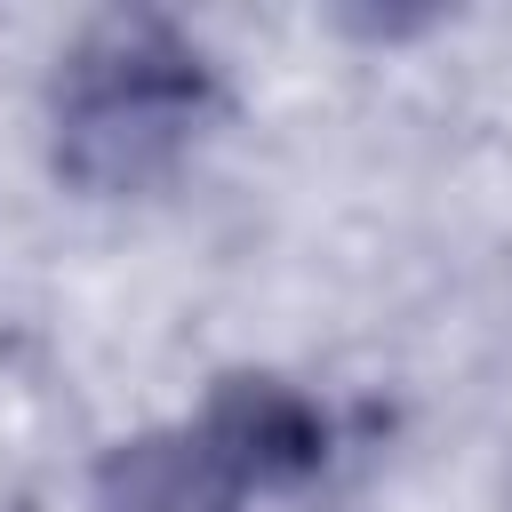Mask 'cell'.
<instances>
[{
  "mask_svg": "<svg viewBox=\"0 0 512 512\" xmlns=\"http://www.w3.org/2000/svg\"><path fill=\"white\" fill-rule=\"evenodd\" d=\"M200 56L152 24V16H112L96 24L72 64H64V88H56V160L64 176H80L88 192H136L152 184L192 120H200Z\"/></svg>",
  "mask_w": 512,
  "mask_h": 512,
  "instance_id": "cell-1",
  "label": "cell"
},
{
  "mask_svg": "<svg viewBox=\"0 0 512 512\" xmlns=\"http://www.w3.org/2000/svg\"><path fill=\"white\" fill-rule=\"evenodd\" d=\"M248 464L208 432H160V440H136L104 464V512H240L248 496Z\"/></svg>",
  "mask_w": 512,
  "mask_h": 512,
  "instance_id": "cell-2",
  "label": "cell"
}]
</instances>
